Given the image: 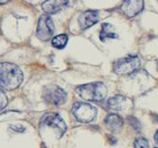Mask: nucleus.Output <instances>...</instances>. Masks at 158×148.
Returning <instances> with one entry per match:
<instances>
[{"instance_id": "nucleus-1", "label": "nucleus", "mask_w": 158, "mask_h": 148, "mask_svg": "<svg viewBox=\"0 0 158 148\" xmlns=\"http://www.w3.org/2000/svg\"><path fill=\"white\" fill-rule=\"evenodd\" d=\"M23 80V74L20 67L11 62L0 63V88L6 91L18 89Z\"/></svg>"}, {"instance_id": "nucleus-2", "label": "nucleus", "mask_w": 158, "mask_h": 148, "mask_svg": "<svg viewBox=\"0 0 158 148\" xmlns=\"http://www.w3.org/2000/svg\"><path fill=\"white\" fill-rule=\"evenodd\" d=\"M77 94L86 101L101 102L107 96V87L102 82H93L78 86L76 88Z\"/></svg>"}, {"instance_id": "nucleus-3", "label": "nucleus", "mask_w": 158, "mask_h": 148, "mask_svg": "<svg viewBox=\"0 0 158 148\" xmlns=\"http://www.w3.org/2000/svg\"><path fill=\"white\" fill-rule=\"evenodd\" d=\"M140 66V60L138 56H127L116 61L114 63V72L119 76L133 74Z\"/></svg>"}, {"instance_id": "nucleus-4", "label": "nucleus", "mask_w": 158, "mask_h": 148, "mask_svg": "<svg viewBox=\"0 0 158 148\" xmlns=\"http://www.w3.org/2000/svg\"><path fill=\"white\" fill-rule=\"evenodd\" d=\"M72 113L75 119L82 123H89L97 116V109L86 103H75L72 108Z\"/></svg>"}, {"instance_id": "nucleus-5", "label": "nucleus", "mask_w": 158, "mask_h": 148, "mask_svg": "<svg viewBox=\"0 0 158 148\" xmlns=\"http://www.w3.org/2000/svg\"><path fill=\"white\" fill-rule=\"evenodd\" d=\"M43 98L47 104H52L55 106H60L66 102L67 94L59 86L48 85L44 88Z\"/></svg>"}, {"instance_id": "nucleus-6", "label": "nucleus", "mask_w": 158, "mask_h": 148, "mask_svg": "<svg viewBox=\"0 0 158 148\" xmlns=\"http://www.w3.org/2000/svg\"><path fill=\"white\" fill-rule=\"evenodd\" d=\"M40 127H48L57 132V136L61 137L67 130V126L61 116L56 113L46 114L40 121Z\"/></svg>"}, {"instance_id": "nucleus-7", "label": "nucleus", "mask_w": 158, "mask_h": 148, "mask_svg": "<svg viewBox=\"0 0 158 148\" xmlns=\"http://www.w3.org/2000/svg\"><path fill=\"white\" fill-rule=\"evenodd\" d=\"M54 34V24L52 19L44 14L39 18L37 29H36V36L41 41H48Z\"/></svg>"}, {"instance_id": "nucleus-8", "label": "nucleus", "mask_w": 158, "mask_h": 148, "mask_svg": "<svg viewBox=\"0 0 158 148\" xmlns=\"http://www.w3.org/2000/svg\"><path fill=\"white\" fill-rule=\"evenodd\" d=\"M144 8L143 0H124L121 5V11L128 17L132 18L138 15Z\"/></svg>"}, {"instance_id": "nucleus-9", "label": "nucleus", "mask_w": 158, "mask_h": 148, "mask_svg": "<svg viewBox=\"0 0 158 148\" xmlns=\"http://www.w3.org/2000/svg\"><path fill=\"white\" fill-rule=\"evenodd\" d=\"M99 19H100V15L98 11H87L79 16L78 23H79V25H80V28L85 30V29L91 27L95 23H97L99 22Z\"/></svg>"}, {"instance_id": "nucleus-10", "label": "nucleus", "mask_w": 158, "mask_h": 148, "mask_svg": "<svg viewBox=\"0 0 158 148\" xmlns=\"http://www.w3.org/2000/svg\"><path fill=\"white\" fill-rule=\"evenodd\" d=\"M68 3L69 0H47L42 4V9L48 15L56 14L65 9Z\"/></svg>"}, {"instance_id": "nucleus-11", "label": "nucleus", "mask_w": 158, "mask_h": 148, "mask_svg": "<svg viewBox=\"0 0 158 148\" xmlns=\"http://www.w3.org/2000/svg\"><path fill=\"white\" fill-rule=\"evenodd\" d=\"M123 124H124V122H123L122 117L116 114L108 115L105 118V125H106L107 129L114 132L119 131L122 129Z\"/></svg>"}, {"instance_id": "nucleus-12", "label": "nucleus", "mask_w": 158, "mask_h": 148, "mask_svg": "<svg viewBox=\"0 0 158 148\" xmlns=\"http://www.w3.org/2000/svg\"><path fill=\"white\" fill-rule=\"evenodd\" d=\"M108 107L114 111H121L124 110L127 106V98L121 95H117L112 97L108 100Z\"/></svg>"}, {"instance_id": "nucleus-13", "label": "nucleus", "mask_w": 158, "mask_h": 148, "mask_svg": "<svg viewBox=\"0 0 158 148\" xmlns=\"http://www.w3.org/2000/svg\"><path fill=\"white\" fill-rule=\"evenodd\" d=\"M118 35L114 32V26L110 23H103L102 26V31L100 33V38L102 41H105L106 39H114L117 38Z\"/></svg>"}, {"instance_id": "nucleus-14", "label": "nucleus", "mask_w": 158, "mask_h": 148, "mask_svg": "<svg viewBox=\"0 0 158 148\" xmlns=\"http://www.w3.org/2000/svg\"><path fill=\"white\" fill-rule=\"evenodd\" d=\"M52 46L56 49H63L66 47L67 43H68V36L67 35H59V36H56L52 41Z\"/></svg>"}, {"instance_id": "nucleus-15", "label": "nucleus", "mask_w": 158, "mask_h": 148, "mask_svg": "<svg viewBox=\"0 0 158 148\" xmlns=\"http://www.w3.org/2000/svg\"><path fill=\"white\" fill-rule=\"evenodd\" d=\"M135 148H149V142L144 138H138L134 142Z\"/></svg>"}, {"instance_id": "nucleus-16", "label": "nucleus", "mask_w": 158, "mask_h": 148, "mask_svg": "<svg viewBox=\"0 0 158 148\" xmlns=\"http://www.w3.org/2000/svg\"><path fill=\"white\" fill-rule=\"evenodd\" d=\"M8 104V97L6 95V93L0 90V110L4 109Z\"/></svg>"}, {"instance_id": "nucleus-17", "label": "nucleus", "mask_w": 158, "mask_h": 148, "mask_svg": "<svg viewBox=\"0 0 158 148\" xmlns=\"http://www.w3.org/2000/svg\"><path fill=\"white\" fill-rule=\"evenodd\" d=\"M128 122L130 123V125H131L136 130H139V129H141V125H140V123L139 122V120H138L137 118H135V117H133V116H129V117H128Z\"/></svg>"}, {"instance_id": "nucleus-18", "label": "nucleus", "mask_w": 158, "mask_h": 148, "mask_svg": "<svg viewBox=\"0 0 158 148\" xmlns=\"http://www.w3.org/2000/svg\"><path fill=\"white\" fill-rule=\"evenodd\" d=\"M154 141H155L156 143H158V130L156 131V133H155V135H154Z\"/></svg>"}, {"instance_id": "nucleus-19", "label": "nucleus", "mask_w": 158, "mask_h": 148, "mask_svg": "<svg viewBox=\"0 0 158 148\" xmlns=\"http://www.w3.org/2000/svg\"><path fill=\"white\" fill-rule=\"evenodd\" d=\"M10 0H0V5H3V4H7Z\"/></svg>"}]
</instances>
